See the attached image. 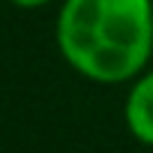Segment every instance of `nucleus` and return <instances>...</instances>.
<instances>
[{
	"label": "nucleus",
	"mask_w": 153,
	"mask_h": 153,
	"mask_svg": "<svg viewBox=\"0 0 153 153\" xmlns=\"http://www.w3.org/2000/svg\"><path fill=\"white\" fill-rule=\"evenodd\" d=\"M54 42L93 84H129L153 57V0H60Z\"/></svg>",
	"instance_id": "1"
},
{
	"label": "nucleus",
	"mask_w": 153,
	"mask_h": 153,
	"mask_svg": "<svg viewBox=\"0 0 153 153\" xmlns=\"http://www.w3.org/2000/svg\"><path fill=\"white\" fill-rule=\"evenodd\" d=\"M123 123L138 144L153 147V66L129 81L123 99Z\"/></svg>",
	"instance_id": "2"
},
{
	"label": "nucleus",
	"mask_w": 153,
	"mask_h": 153,
	"mask_svg": "<svg viewBox=\"0 0 153 153\" xmlns=\"http://www.w3.org/2000/svg\"><path fill=\"white\" fill-rule=\"evenodd\" d=\"M12 6H18V9H42V6H51V3H57V0H9Z\"/></svg>",
	"instance_id": "3"
}]
</instances>
